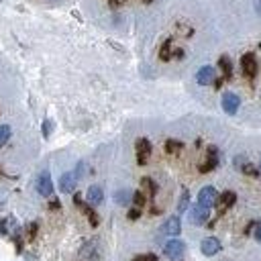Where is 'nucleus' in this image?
Masks as SVG:
<instances>
[{
    "instance_id": "19",
    "label": "nucleus",
    "mask_w": 261,
    "mask_h": 261,
    "mask_svg": "<svg viewBox=\"0 0 261 261\" xmlns=\"http://www.w3.org/2000/svg\"><path fill=\"white\" fill-rule=\"evenodd\" d=\"M131 200H133V204H135V206H137V208H141V206H145V194H143V192H135V194L131 196Z\"/></svg>"
},
{
    "instance_id": "21",
    "label": "nucleus",
    "mask_w": 261,
    "mask_h": 261,
    "mask_svg": "<svg viewBox=\"0 0 261 261\" xmlns=\"http://www.w3.org/2000/svg\"><path fill=\"white\" fill-rule=\"evenodd\" d=\"M135 261H157V257L153 253H145V255H137Z\"/></svg>"
},
{
    "instance_id": "27",
    "label": "nucleus",
    "mask_w": 261,
    "mask_h": 261,
    "mask_svg": "<svg viewBox=\"0 0 261 261\" xmlns=\"http://www.w3.org/2000/svg\"><path fill=\"white\" fill-rule=\"evenodd\" d=\"M259 172H261V161H259Z\"/></svg>"
},
{
    "instance_id": "8",
    "label": "nucleus",
    "mask_w": 261,
    "mask_h": 261,
    "mask_svg": "<svg viewBox=\"0 0 261 261\" xmlns=\"http://www.w3.org/2000/svg\"><path fill=\"white\" fill-rule=\"evenodd\" d=\"M208 221V208L206 206H200V204H196L194 208L190 210V222L192 224H204Z\"/></svg>"
},
{
    "instance_id": "4",
    "label": "nucleus",
    "mask_w": 261,
    "mask_h": 261,
    "mask_svg": "<svg viewBox=\"0 0 261 261\" xmlns=\"http://www.w3.org/2000/svg\"><path fill=\"white\" fill-rule=\"evenodd\" d=\"M239 106H241V100L237 94H233V92L222 94V110L226 112V115H235V112L239 110Z\"/></svg>"
},
{
    "instance_id": "18",
    "label": "nucleus",
    "mask_w": 261,
    "mask_h": 261,
    "mask_svg": "<svg viewBox=\"0 0 261 261\" xmlns=\"http://www.w3.org/2000/svg\"><path fill=\"white\" fill-rule=\"evenodd\" d=\"M10 139V127L8 124H0V147Z\"/></svg>"
},
{
    "instance_id": "20",
    "label": "nucleus",
    "mask_w": 261,
    "mask_h": 261,
    "mask_svg": "<svg viewBox=\"0 0 261 261\" xmlns=\"http://www.w3.org/2000/svg\"><path fill=\"white\" fill-rule=\"evenodd\" d=\"M169 47H172V41H165V45L161 47V53H160L161 60H165V61L169 60Z\"/></svg>"
},
{
    "instance_id": "26",
    "label": "nucleus",
    "mask_w": 261,
    "mask_h": 261,
    "mask_svg": "<svg viewBox=\"0 0 261 261\" xmlns=\"http://www.w3.org/2000/svg\"><path fill=\"white\" fill-rule=\"evenodd\" d=\"M143 2H153V0H143Z\"/></svg>"
},
{
    "instance_id": "7",
    "label": "nucleus",
    "mask_w": 261,
    "mask_h": 261,
    "mask_svg": "<svg viewBox=\"0 0 261 261\" xmlns=\"http://www.w3.org/2000/svg\"><path fill=\"white\" fill-rule=\"evenodd\" d=\"M200 249H202V253H204V255L212 257V255H217V253L221 251V241L217 239V237H206V239L202 241Z\"/></svg>"
},
{
    "instance_id": "11",
    "label": "nucleus",
    "mask_w": 261,
    "mask_h": 261,
    "mask_svg": "<svg viewBox=\"0 0 261 261\" xmlns=\"http://www.w3.org/2000/svg\"><path fill=\"white\" fill-rule=\"evenodd\" d=\"M196 82H198L200 86H210V84L214 82V67H212V65L200 67L198 74H196Z\"/></svg>"
},
{
    "instance_id": "1",
    "label": "nucleus",
    "mask_w": 261,
    "mask_h": 261,
    "mask_svg": "<svg viewBox=\"0 0 261 261\" xmlns=\"http://www.w3.org/2000/svg\"><path fill=\"white\" fill-rule=\"evenodd\" d=\"M184 251H186V245L181 243L180 239L167 241V245H165V249H163L165 257L172 259V261H181V257H184Z\"/></svg>"
},
{
    "instance_id": "24",
    "label": "nucleus",
    "mask_w": 261,
    "mask_h": 261,
    "mask_svg": "<svg viewBox=\"0 0 261 261\" xmlns=\"http://www.w3.org/2000/svg\"><path fill=\"white\" fill-rule=\"evenodd\" d=\"M49 131H51V122L45 120L43 122V135H45V137H49Z\"/></svg>"
},
{
    "instance_id": "13",
    "label": "nucleus",
    "mask_w": 261,
    "mask_h": 261,
    "mask_svg": "<svg viewBox=\"0 0 261 261\" xmlns=\"http://www.w3.org/2000/svg\"><path fill=\"white\" fill-rule=\"evenodd\" d=\"M235 200H237L235 192H224L222 196H219V198H217V204H219V206H221V210H224V208L233 206V204H235Z\"/></svg>"
},
{
    "instance_id": "9",
    "label": "nucleus",
    "mask_w": 261,
    "mask_h": 261,
    "mask_svg": "<svg viewBox=\"0 0 261 261\" xmlns=\"http://www.w3.org/2000/svg\"><path fill=\"white\" fill-rule=\"evenodd\" d=\"M76 184H78V178L74 172H65L61 178H60V190L63 194H70V192L76 190Z\"/></svg>"
},
{
    "instance_id": "6",
    "label": "nucleus",
    "mask_w": 261,
    "mask_h": 261,
    "mask_svg": "<svg viewBox=\"0 0 261 261\" xmlns=\"http://www.w3.org/2000/svg\"><path fill=\"white\" fill-rule=\"evenodd\" d=\"M241 67H243V74L245 76L253 78L257 74V60H255V55L253 53H245L243 58H241Z\"/></svg>"
},
{
    "instance_id": "15",
    "label": "nucleus",
    "mask_w": 261,
    "mask_h": 261,
    "mask_svg": "<svg viewBox=\"0 0 261 261\" xmlns=\"http://www.w3.org/2000/svg\"><path fill=\"white\" fill-rule=\"evenodd\" d=\"M131 192L129 190H119V192H115V200H117V204H120V206H124V204H129L131 202Z\"/></svg>"
},
{
    "instance_id": "10",
    "label": "nucleus",
    "mask_w": 261,
    "mask_h": 261,
    "mask_svg": "<svg viewBox=\"0 0 261 261\" xmlns=\"http://www.w3.org/2000/svg\"><path fill=\"white\" fill-rule=\"evenodd\" d=\"M135 149H137V157H139V163H147V157L151 155V143L149 139H137L135 143Z\"/></svg>"
},
{
    "instance_id": "5",
    "label": "nucleus",
    "mask_w": 261,
    "mask_h": 261,
    "mask_svg": "<svg viewBox=\"0 0 261 261\" xmlns=\"http://www.w3.org/2000/svg\"><path fill=\"white\" fill-rule=\"evenodd\" d=\"M161 233L163 235H169V237H178L181 233V221H180V217H169L161 224Z\"/></svg>"
},
{
    "instance_id": "23",
    "label": "nucleus",
    "mask_w": 261,
    "mask_h": 261,
    "mask_svg": "<svg viewBox=\"0 0 261 261\" xmlns=\"http://www.w3.org/2000/svg\"><path fill=\"white\" fill-rule=\"evenodd\" d=\"M139 217H141V210H139V208H133V210H129V219H131V221H137Z\"/></svg>"
},
{
    "instance_id": "2",
    "label": "nucleus",
    "mask_w": 261,
    "mask_h": 261,
    "mask_svg": "<svg viewBox=\"0 0 261 261\" xmlns=\"http://www.w3.org/2000/svg\"><path fill=\"white\" fill-rule=\"evenodd\" d=\"M217 198H219V192H217V188H214V186H204L198 192V204H200V206L210 208V206L217 204Z\"/></svg>"
},
{
    "instance_id": "17",
    "label": "nucleus",
    "mask_w": 261,
    "mask_h": 261,
    "mask_svg": "<svg viewBox=\"0 0 261 261\" xmlns=\"http://www.w3.org/2000/svg\"><path fill=\"white\" fill-rule=\"evenodd\" d=\"M181 147H184V145H181L180 141H176V139L165 141V151H167V153H180Z\"/></svg>"
},
{
    "instance_id": "14",
    "label": "nucleus",
    "mask_w": 261,
    "mask_h": 261,
    "mask_svg": "<svg viewBox=\"0 0 261 261\" xmlns=\"http://www.w3.org/2000/svg\"><path fill=\"white\" fill-rule=\"evenodd\" d=\"M219 65H221V70H222L224 78H231V74H233V63H231V60L226 58V55H222V58L219 60Z\"/></svg>"
},
{
    "instance_id": "25",
    "label": "nucleus",
    "mask_w": 261,
    "mask_h": 261,
    "mask_svg": "<svg viewBox=\"0 0 261 261\" xmlns=\"http://www.w3.org/2000/svg\"><path fill=\"white\" fill-rule=\"evenodd\" d=\"M255 239L261 243V224H257V229H255Z\"/></svg>"
},
{
    "instance_id": "12",
    "label": "nucleus",
    "mask_w": 261,
    "mask_h": 261,
    "mask_svg": "<svg viewBox=\"0 0 261 261\" xmlns=\"http://www.w3.org/2000/svg\"><path fill=\"white\" fill-rule=\"evenodd\" d=\"M86 200H88V204H92V206H98V204H102V200H104V192H102L100 186H90Z\"/></svg>"
},
{
    "instance_id": "16",
    "label": "nucleus",
    "mask_w": 261,
    "mask_h": 261,
    "mask_svg": "<svg viewBox=\"0 0 261 261\" xmlns=\"http://www.w3.org/2000/svg\"><path fill=\"white\" fill-rule=\"evenodd\" d=\"M188 204H190V192L184 190V192H181V196H180V202H178V212L188 210Z\"/></svg>"
},
{
    "instance_id": "22",
    "label": "nucleus",
    "mask_w": 261,
    "mask_h": 261,
    "mask_svg": "<svg viewBox=\"0 0 261 261\" xmlns=\"http://www.w3.org/2000/svg\"><path fill=\"white\" fill-rule=\"evenodd\" d=\"M243 172L249 174V176H257V169H255L251 163H245V165H243Z\"/></svg>"
},
{
    "instance_id": "3",
    "label": "nucleus",
    "mask_w": 261,
    "mask_h": 261,
    "mask_svg": "<svg viewBox=\"0 0 261 261\" xmlns=\"http://www.w3.org/2000/svg\"><path fill=\"white\" fill-rule=\"evenodd\" d=\"M37 192L45 198H49L53 194V181H51L49 172H41V176L37 178Z\"/></svg>"
}]
</instances>
